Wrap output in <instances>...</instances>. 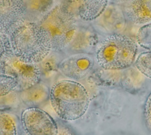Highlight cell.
I'll return each mask as SVG.
<instances>
[{"label": "cell", "mask_w": 151, "mask_h": 135, "mask_svg": "<svg viewBox=\"0 0 151 135\" xmlns=\"http://www.w3.org/2000/svg\"><path fill=\"white\" fill-rule=\"evenodd\" d=\"M12 52L21 60L38 64L52 50L49 34L38 23L25 22L9 37Z\"/></svg>", "instance_id": "cell-1"}, {"label": "cell", "mask_w": 151, "mask_h": 135, "mask_svg": "<svg viewBox=\"0 0 151 135\" xmlns=\"http://www.w3.org/2000/svg\"><path fill=\"white\" fill-rule=\"evenodd\" d=\"M50 100L55 113L63 120L73 121L82 117L90 104V97L81 84L73 80H61L50 88Z\"/></svg>", "instance_id": "cell-2"}, {"label": "cell", "mask_w": 151, "mask_h": 135, "mask_svg": "<svg viewBox=\"0 0 151 135\" xmlns=\"http://www.w3.org/2000/svg\"><path fill=\"white\" fill-rule=\"evenodd\" d=\"M137 44L127 35L109 34L99 42L94 52L96 60L104 70H124L134 62L138 50Z\"/></svg>", "instance_id": "cell-3"}, {"label": "cell", "mask_w": 151, "mask_h": 135, "mask_svg": "<svg viewBox=\"0 0 151 135\" xmlns=\"http://www.w3.org/2000/svg\"><path fill=\"white\" fill-rule=\"evenodd\" d=\"M78 20L67 13L58 4L54 5L38 23L49 34L52 50L63 51L74 36Z\"/></svg>", "instance_id": "cell-4"}, {"label": "cell", "mask_w": 151, "mask_h": 135, "mask_svg": "<svg viewBox=\"0 0 151 135\" xmlns=\"http://www.w3.org/2000/svg\"><path fill=\"white\" fill-rule=\"evenodd\" d=\"M21 123L27 135H56L57 123L44 110L30 107L25 109L21 115Z\"/></svg>", "instance_id": "cell-5"}, {"label": "cell", "mask_w": 151, "mask_h": 135, "mask_svg": "<svg viewBox=\"0 0 151 135\" xmlns=\"http://www.w3.org/2000/svg\"><path fill=\"white\" fill-rule=\"evenodd\" d=\"M2 61L17 80V91L28 88L41 81V73L38 64L25 62L15 55L12 51Z\"/></svg>", "instance_id": "cell-6"}, {"label": "cell", "mask_w": 151, "mask_h": 135, "mask_svg": "<svg viewBox=\"0 0 151 135\" xmlns=\"http://www.w3.org/2000/svg\"><path fill=\"white\" fill-rule=\"evenodd\" d=\"M99 42L98 33L91 22L78 19L71 41L62 52L67 55L76 53L93 54Z\"/></svg>", "instance_id": "cell-7"}, {"label": "cell", "mask_w": 151, "mask_h": 135, "mask_svg": "<svg viewBox=\"0 0 151 135\" xmlns=\"http://www.w3.org/2000/svg\"><path fill=\"white\" fill-rule=\"evenodd\" d=\"M95 60L93 54L76 53L66 55L58 66V71L63 75L73 80L85 78L93 70Z\"/></svg>", "instance_id": "cell-8"}, {"label": "cell", "mask_w": 151, "mask_h": 135, "mask_svg": "<svg viewBox=\"0 0 151 135\" xmlns=\"http://www.w3.org/2000/svg\"><path fill=\"white\" fill-rule=\"evenodd\" d=\"M25 22L20 0H0V35L9 37Z\"/></svg>", "instance_id": "cell-9"}, {"label": "cell", "mask_w": 151, "mask_h": 135, "mask_svg": "<svg viewBox=\"0 0 151 135\" xmlns=\"http://www.w3.org/2000/svg\"><path fill=\"white\" fill-rule=\"evenodd\" d=\"M126 20L123 11L107 6L97 18L90 22L96 31L99 30L117 33L116 31L123 29Z\"/></svg>", "instance_id": "cell-10"}, {"label": "cell", "mask_w": 151, "mask_h": 135, "mask_svg": "<svg viewBox=\"0 0 151 135\" xmlns=\"http://www.w3.org/2000/svg\"><path fill=\"white\" fill-rule=\"evenodd\" d=\"M123 12L126 20L135 25L151 22V0H127Z\"/></svg>", "instance_id": "cell-11"}, {"label": "cell", "mask_w": 151, "mask_h": 135, "mask_svg": "<svg viewBox=\"0 0 151 135\" xmlns=\"http://www.w3.org/2000/svg\"><path fill=\"white\" fill-rule=\"evenodd\" d=\"M27 22H38L54 6V0H20Z\"/></svg>", "instance_id": "cell-12"}, {"label": "cell", "mask_w": 151, "mask_h": 135, "mask_svg": "<svg viewBox=\"0 0 151 135\" xmlns=\"http://www.w3.org/2000/svg\"><path fill=\"white\" fill-rule=\"evenodd\" d=\"M19 98L26 105L35 107L45 102L50 98V89L42 81L32 87L18 91Z\"/></svg>", "instance_id": "cell-13"}, {"label": "cell", "mask_w": 151, "mask_h": 135, "mask_svg": "<svg viewBox=\"0 0 151 135\" xmlns=\"http://www.w3.org/2000/svg\"><path fill=\"white\" fill-rule=\"evenodd\" d=\"M109 0H84L78 11V18L91 22L97 18L106 9Z\"/></svg>", "instance_id": "cell-14"}, {"label": "cell", "mask_w": 151, "mask_h": 135, "mask_svg": "<svg viewBox=\"0 0 151 135\" xmlns=\"http://www.w3.org/2000/svg\"><path fill=\"white\" fill-rule=\"evenodd\" d=\"M18 82L14 75L8 70L5 64L0 60V97L17 90Z\"/></svg>", "instance_id": "cell-15"}, {"label": "cell", "mask_w": 151, "mask_h": 135, "mask_svg": "<svg viewBox=\"0 0 151 135\" xmlns=\"http://www.w3.org/2000/svg\"><path fill=\"white\" fill-rule=\"evenodd\" d=\"M0 135H17V128L14 117L2 110H0Z\"/></svg>", "instance_id": "cell-16"}, {"label": "cell", "mask_w": 151, "mask_h": 135, "mask_svg": "<svg viewBox=\"0 0 151 135\" xmlns=\"http://www.w3.org/2000/svg\"><path fill=\"white\" fill-rule=\"evenodd\" d=\"M134 65L142 74L151 79V51L140 53L136 57Z\"/></svg>", "instance_id": "cell-17"}, {"label": "cell", "mask_w": 151, "mask_h": 135, "mask_svg": "<svg viewBox=\"0 0 151 135\" xmlns=\"http://www.w3.org/2000/svg\"><path fill=\"white\" fill-rule=\"evenodd\" d=\"M136 38L139 46L151 51V22L140 27L136 33Z\"/></svg>", "instance_id": "cell-18"}, {"label": "cell", "mask_w": 151, "mask_h": 135, "mask_svg": "<svg viewBox=\"0 0 151 135\" xmlns=\"http://www.w3.org/2000/svg\"><path fill=\"white\" fill-rule=\"evenodd\" d=\"M143 118L146 127L151 131V93L147 96L144 104Z\"/></svg>", "instance_id": "cell-19"}, {"label": "cell", "mask_w": 151, "mask_h": 135, "mask_svg": "<svg viewBox=\"0 0 151 135\" xmlns=\"http://www.w3.org/2000/svg\"><path fill=\"white\" fill-rule=\"evenodd\" d=\"M11 51L9 37L0 35V60Z\"/></svg>", "instance_id": "cell-20"}, {"label": "cell", "mask_w": 151, "mask_h": 135, "mask_svg": "<svg viewBox=\"0 0 151 135\" xmlns=\"http://www.w3.org/2000/svg\"><path fill=\"white\" fill-rule=\"evenodd\" d=\"M57 126L58 130L56 135H76L69 127L61 123H58Z\"/></svg>", "instance_id": "cell-21"}, {"label": "cell", "mask_w": 151, "mask_h": 135, "mask_svg": "<svg viewBox=\"0 0 151 135\" xmlns=\"http://www.w3.org/2000/svg\"><path fill=\"white\" fill-rule=\"evenodd\" d=\"M22 135H27V134H25V133H24V134H22Z\"/></svg>", "instance_id": "cell-22"}]
</instances>
